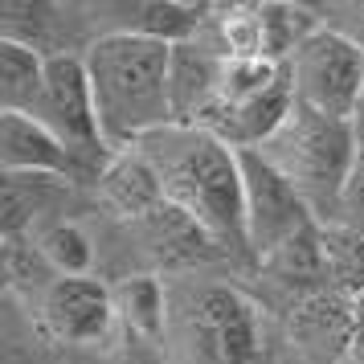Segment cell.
I'll list each match as a JSON object with an SVG mask.
<instances>
[{"label": "cell", "mask_w": 364, "mask_h": 364, "mask_svg": "<svg viewBox=\"0 0 364 364\" xmlns=\"http://www.w3.org/2000/svg\"><path fill=\"white\" fill-rule=\"evenodd\" d=\"M168 315L164 348L168 364H274V336L258 299L237 282L200 270L164 274Z\"/></svg>", "instance_id": "6da1fadb"}, {"label": "cell", "mask_w": 364, "mask_h": 364, "mask_svg": "<svg viewBox=\"0 0 364 364\" xmlns=\"http://www.w3.org/2000/svg\"><path fill=\"white\" fill-rule=\"evenodd\" d=\"M139 156L160 181L172 209L213 237L225 254H246V200H242V151L221 144L205 127L168 123L139 144Z\"/></svg>", "instance_id": "7a4b0ae2"}, {"label": "cell", "mask_w": 364, "mask_h": 364, "mask_svg": "<svg viewBox=\"0 0 364 364\" xmlns=\"http://www.w3.org/2000/svg\"><path fill=\"white\" fill-rule=\"evenodd\" d=\"M82 62L102 144L115 156L135 151L151 132L172 123V95H168L172 46L151 37L107 33L86 46Z\"/></svg>", "instance_id": "3957f363"}, {"label": "cell", "mask_w": 364, "mask_h": 364, "mask_svg": "<svg viewBox=\"0 0 364 364\" xmlns=\"http://www.w3.org/2000/svg\"><path fill=\"white\" fill-rule=\"evenodd\" d=\"M356 148H360V139L348 119L319 115L311 107L295 102L291 115L282 119V127L258 148V156L307 200L315 221L328 225Z\"/></svg>", "instance_id": "277c9868"}, {"label": "cell", "mask_w": 364, "mask_h": 364, "mask_svg": "<svg viewBox=\"0 0 364 364\" xmlns=\"http://www.w3.org/2000/svg\"><path fill=\"white\" fill-rule=\"evenodd\" d=\"M295 107L287 62H225V82L213 111L197 127L213 132L233 151H258Z\"/></svg>", "instance_id": "5b68a950"}, {"label": "cell", "mask_w": 364, "mask_h": 364, "mask_svg": "<svg viewBox=\"0 0 364 364\" xmlns=\"http://www.w3.org/2000/svg\"><path fill=\"white\" fill-rule=\"evenodd\" d=\"M29 119H37L50 135H58V139L90 168L95 181H99L102 172H107V164L115 160V151L102 144L82 53L50 58V66H46V86H41V95H37Z\"/></svg>", "instance_id": "8992f818"}, {"label": "cell", "mask_w": 364, "mask_h": 364, "mask_svg": "<svg viewBox=\"0 0 364 364\" xmlns=\"http://www.w3.org/2000/svg\"><path fill=\"white\" fill-rule=\"evenodd\" d=\"M287 74L299 107L352 123L364 90V50L356 41L323 25L287 58Z\"/></svg>", "instance_id": "52a82bcc"}, {"label": "cell", "mask_w": 364, "mask_h": 364, "mask_svg": "<svg viewBox=\"0 0 364 364\" xmlns=\"http://www.w3.org/2000/svg\"><path fill=\"white\" fill-rule=\"evenodd\" d=\"M242 200H246V250L254 262H266L303 233L319 230L307 200L258 151H242Z\"/></svg>", "instance_id": "ba28073f"}, {"label": "cell", "mask_w": 364, "mask_h": 364, "mask_svg": "<svg viewBox=\"0 0 364 364\" xmlns=\"http://www.w3.org/2000/svg\"><path fill=\"white\" fill-rule=\"evenodd\" d=\"M33 311H37L41 331L50 336L53 344L95 348V344H107L119 331L111 282L95 279V274L58 279L50 291L33 303Z\"/></svg>", "instance_id": "9c48e42d"}, {"label": "cell", "mask_w": 364, "mask_h": 364, "mask_svg": "<svg viewBox=\"0 0 364 364\" xmlns=\"http://www.w3.org/2000/svg\"><path fill=\"white\" fill-rule=\"evenodd\" d=\"M0 168L4 176H58L70 184H99L74 151L37 119L0 111Z\"/></svg>", "instance_id": "30bf717a"}, {"label": "cell", "mask_w": 364, "mask_h": 364, "mask_svg": "<svg viewBox=\"0 0 364 364\" xmlns=\"http://www.w3.org/2000/svg\"><path fill=\"white\" fill-rule=\"evenodd\" d=\"M225 62L205 41H184L172 46V70H168V95H172V123L197 127L213 111L221 82H225Z\"/></svg>", "instance_id": "8fae6325"}, {"label": "cell", "mask_w": 364, "mask_h": 364, "mask_svg": "<svg viewBox=\"0 0 364 364\" xmlns=\"http://www.w3.org/2000/svg\"><path fill=\"white\" fill-rule=\"evenodd\" d=\"M95 188H99V197L107 200L119 217H132V221H144V217H151L160 205H168L164 193H160L156 172L148 168V160H144L139 151L115 156Z\"/></svg>", "instance_id": "7c38bea8"}, {"label": "cell", "mask_w": 364, "mask_h": 364, "mask_svg": "<svg viewBox=\"0 0 364 364\" xmlns=\"http://www.w3.org/2000/svg\"><path fill=\"white\" fill-rule=\"evenodd\" d=\"M115 295L119 331H127L135 340L160 344L164 336V315H168V291L160 274H123L111 282Z\"/></svg>", "instance_id": "4fadbf2b"}, {"label": "cell", "mask_w": 364, "mask_h": 364, "mask_svg": "<svg viewBox=\"0 0 364 364\" xmlns=\"http://www.w3.org/2000/svg\"><path fill=\"white\" fill-rule=\"evenodd\" d=\"M46 66H50L46 53L0 37V111L29 115L41 86H46Z\"/></svg>", "instance_id": "5bb4252c"}, {"label": "cell", "mask_w": 364, "mask_h": 364, "mask_svg": "<svg viewBox=\"0 0 364 364\" xmlns=\"http://www.w3.org/2000/svg\"><path fill=\"white\" fill-rule=\"evenodd\" d=\"M29 242L41 250V258L62 274V279H78V274H95V237L70 221V217H50L29 230Z\"/></svg>", "instance_id": "9a60e30c"}, {"label": "cell", "mask_w": 364, "mask_h": 364, "mask_svg": "<svg viewBox=\"0 0 364 364\" xmlns=\"http://www.w3.org/2000/svg\"><path fill=\"white\" fill-rule=\"evenodd\" d=\"M319 237H323L328 282L336 287V295L360 303L364 299V237L360 233H348V230H336V225H323Z\"/></svg>", "instance_id": "2e32d148"}, {"label": "cell", "mask_w": 364, "mask_h": 364, "mask_svg": "<svg viewBox=\"0 0 364 364\" xmlns=\"http://www.w3.org/2000/svg\"><path fill=\"white\" fill-rule=\"evenodd\" d=\"M4 274H9V287H13L17 295H25L29 303H37L53 282L62 279V274L41 258V250L29 242V233H4Z\"/></svg>", "instance_id": "e0dca14e"}, {"label": "cell", "mask_w": 364, "mask_h": 364, "mask_svg": "<svg viewBox=\"0 0 364 364\" xmlns=\"http://www.w3.org/2000/svg\"><path fill=\"white\" fill-rule=\"evenodd\" d=\"M328 225L364 237V144L352 156V168H348L344 184H340V197H336V209H331Z\"/></svg>", "instance_id": "ac0fdd59"}, {"label": "cell", "mask_w": 364, "mask_h": 364, "mask_svg": "<svg viewBox=\"0 0 364 364\" xmlns=\"http://www.w3.org/2000/svg\"><path fill=\"white\" fill-rule=\"evenodd\" d=\"M319 9V17L328 29L336 33H344L348 41H356L364 50V4L360 0H336V4H315Z\"/></svg>", "instance_id": "d6986e66"}, {"label": "cell", "mask_w": 364, "mask_h": 364, "mask_svg": "<svg viewBox=\"0 0 364 364\" xmlns=\"http://www.w3.org/2000/svg\"><path fill=\"white\" fill-rule=\"evenodd\" d=\"M115 364H168L164 348L160 344H148V340H135L123 331V344L115 348Z\"/></svg>", "instance_id": "ffe728a7"}, {"label": "cell", "mask_w": 364, "mask_h": 364, "mask_svg": "<svg viewBox=\"0 0 364 364\" xmlns=\"http://www.w3.org/2000/svg\"><path fill=\"white\" fill-rule=\"evenodd\" d=\"M352 132L364 144V90H360V102H356V115H352Z\"/></svg>", "instance_id": "44dd1931"}, {"label": "cell", "mask_w": 364, "mask_h": 364, "mask_svg": "<svg viewBox=\"0 0 364 364\" xmlns=\"http://www.w3.org/2000/svg\"><path fill=\"white\" fill-rule=\"evenodd\" d=\"M356 311H360V315H364V299H360V303H356Z\"/></svg>", "instance_id": "7402d4cb"}]
</instances>
